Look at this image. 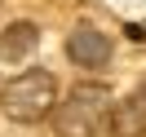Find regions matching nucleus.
Listing matches in <instances>:
<instances>
[{
	"label": "nucleus",
	"instance_id": "4",
	"mask_svg": "<svg viewBox=\"0 0 146 137\" xmlns=\"http://www.w3.org/2000/svg\"><path fill=\"white\" fill-rule=\"evenodd\" d=\"M111 133L115 137H146V80L137 84L124 102H115V111H111Z\"/></svg>",
	"mask_w": 146,
	"mask_h": 137
},
{
	"label": "nucleus",
	"instance_id": "2",
	"mask_svg": "<svg viewBox=\"0 0 146 137\" xmlns=\"http://www.w3.org/2000/svg\"><path fill=\"white\" fill-rule=\"evenodd\" d=\"M53 106H58V80L44 66H31L0 89V111L13 124H40L53 115Z\"/></svg>",
	"mask_w": 146,
	"mask_h": 137
},
{
	"label": "nucleus",
	"instance_id": "5",
	"mask_svg": "<svg viewBox=\"0 0 146 137\" xmlns=\"http://www.w3.org/2000/svg\"><path fill=\"white\" fill-rule=\"evenodd\" d=\"M40 44V31L36 22H13V27H5V36H0V58L5 62H22V58H31Z\"/></svg>",
	"mask_w": 146,
	"mask_h": 137
},
{
	"label": "nucleus",
	"instance_id": "1",
	"mask_svg": "<svg viewBox=\"0 0 146 137\" xmlns=\"http://www.w3.org/2000/svg\"><path fill=\"white\" fill-rule=\"evenodd\" d=\"M111 89L106 84H75L62 102L53 106V133L58 137H102L111 128Z\"/></svg>",
	"mask_w": 146,
	"mask_h": 137
},
{
	"label": "nucleus",
	"instance_id": "3",
	"mask_svg": "<svg viewBox=\"0 0 146 137\" xmlns=\"http://www.w3.org/2000/svg\"><path fill=\"white\" fill-rule=\"evenodd\" d=\"M66 58L80 71H102L111 62V36H102L98 27H75L66 36Z\"/></svg>",
	"mask_w": 146,
	"mask_h": 137
}]
</instances>
